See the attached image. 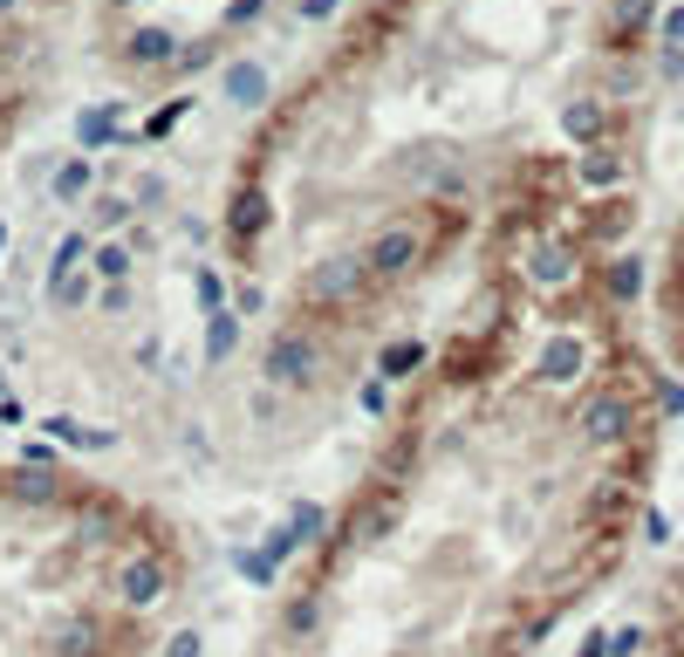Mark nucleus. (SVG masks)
I'll return each mask as SVG.
<instances>
[{"mask_svg":"<svg viewBox=\"0 0 684 657\" xmlns=\"http://www.w3.org/2000/svg\"><path fill=\"white\" fill-rule=\"evenodd\" d=\"M418 261H424V234H418V226H404V219L384 226V234L363 247V274H370V282H404Z\"/></svg>","mask_w":684,"mask_h":657,"instance_id":"f257e3e1","label":"nucleus"},{"mask_svg":"<svg viewBox=\"0 0 684 657\" xmlns=\"http://www.w3.org/2000/svg\"><path fill=\"white\" fill-rule=\"evenodd\" d=\"M267 377H274V384H288V391L315 384V343H309V336H274V349H267Z\"/></svg>","mask_w":684,"mask_h":657,"instance_id":"f03ea898","label":"nucleus"},{"mask_svg":"<svg viewBox=\"0 0 684 657\" xmlns=\"http://www.w3.org/2000/svg\"><path fill=\"white\" fill-rule=\"evenodd\" d=\"M226 226H233V240L247 247L253 234H267V192H233V213H226Z\"/></svg>","mask_w":684,"mask_h":657,"instance_id":"7ed1b4c3","label":"nucleus"},{"mask_svg":"<svg viewBox=\"0 0 684 657\" xmlns=\"http://www.w3.org/2000/svg\"><path fill=\"white\" fill-rule=\"evenodd\" d=\"M357 282H370V274H363V261H328V267H315L309 295H315V301H343Z\"/></svg>","mask_w":684,"mask_h":657,"instance_id":"20e7f679","label":"nucleus"},{"mask_svg":"<svg viewBox=\"0 0 684 657\" xmlns=\"http://www.w3.org/2000/svg\"><path fill=\"white\" fill-rule=\"evenodd\" d=\"M575 370H581V343L575 336H554L548 357H541V377H548V384H562V377H575Z\"/></svg>","mask_w":684,"mask_h":657,"instance_id":"39448f33","label":"nucleus"},{"mask_svg":"<svg viewBox=\"0 0 684 657\" xmlns=\"http://www.w3.org/2000/svg\"><path fill=\"white\" fill-rule=\"evenodd\" d=\"M89 274H96V282H123V274H131V254H123V247H96Z\"/></svg>","mask_w":684,"mask_h":657,"instance_id":"423d86ee","label":"nucleus"},{"mask_svg":"<svg viewBox=\"0 0 684 657\" xmlns=\"http://www.w3.org/2000/svg\"><path fill=\"white\" fill-rule=\"evenodd\" d=\"M424 363V343H391L384 349V377H411Z\"/></svg>","mask_w":684,"mask_h":657,"instance_id":"0eeeda50","label":"nucleus"},{"mask_svg":"<svg viewBox=\"0 0 684 657\" xmlns=\"http://www.w3.org/2000/svg\"><path fill=\"white\" fill-rule=\"evenodd\" d=\"M56 192H62V199H83V192H89V165H83V158H69V165L56 171Z\"/></svg>","mask_w":684,"mask_h":657,"instance_id":"6e6552de","label":"nucleus"},{"mask_svg":"<svg viewBox=\"0 0 684 657\" xmlns=\"http://www.w3.org/2000/svg\"><path fill=\"white\" fill-rule=\"evenodd\" d=\"M131 56H137V62H165V56H171V35H165V28L137 35V41H131Z\"/></svg>","mask_w":684,"mask_h":657,"instance_id":"1a4fd4ad","label":"nucleus"},{"mask_svg":"<svg viewBox=\"0 0 684 657\" xmlns=\"http://www.w3.org/2000/svg\"><path fill=\"white\" fill-rule=\"evenodd\" d=\"M83 138H89V144H96V138H117V117H110V110H104V117L89 110V117H83Z\"/></svg>","mask_w":684,"mask_h":657,"instance_id":"9d476101","label":"nucleus"},{"mask_svg":"<svg viewBox=\"0 0 684 657\" xmlns=\"http://www.w3.org/2000/svg\"><path fill=\"white\" fill-rule=\"evenodd\" d=\"M233 96H261V69L240 62V69H233Z\"/></svg>","mask_w":684,"mask_h":657,"instance_id":"9b49d317","label":"nucleus"},{"mask_svg":"<svg viewBox=\"0 0 684 657\" xmlns=\"http://www.w3.org/2000/svg\"><path fill=\"white\" fill-rule=\"evenodd\" d=\"M226 349H233V315L213 322V357H226Z\"/></svg>","mask_w":684,"mask_h":657,"instance_id":"f8f14e48","label":"nucleus"},{"mask_svg":"<svg viewBox=\"0 0 684 657\" xmlns=\"http://www.w3.org/2000/svg\"><path fill=\"white\" fill-rule=\"evenodd\" d=\"M89 226H123V199H104V206H96V219Z\"/></svg>","mask_w":684,"mask_h":657,"instance_id":"ddd939ff","label":"nucleus"}]
</instances>
